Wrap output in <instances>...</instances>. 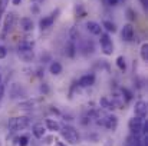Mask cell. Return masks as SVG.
Segmentation results:
<instances>
[{
  "instance_id": "cell-1",
  "label": "cell",
  "mask_w": 148,
  "mask_h": 146,
  "mask_svg": "<svg viewBox=\"0 0 148 146\" xmlns=\"http://www.w3.org/2000/svg\"><path fill=\"white\" fill-rule=\"evenodd\" d=\"M60 136L63 141H66L69 145H76L79 142V135H78V130L72 126H63L60 128Z\"/></svg>"
},
{
  "instance_id": "cell-2",
  "label": "cell",
  "mask_w": 148,
  "mask_h": 146,
  "mask_svg": "<svg viewBox=\"0 0 148 146\" xmlns=\"http://www.w3.org/2000/svg\"><path fill=\"white\" fill-rule=\"evenodd\" d=\"M29 125H30V119H29L27 116H17V117L10 119V122H9V129H10L12 132H19V130L26 129Z\"/></svg>"
},
{
  "instance_id": "cell-3",
  "label": "cell",
  "mask_w": 148,
  "mask_h": 146,
  "mask_svg": "<svg viewBox=\"0 0 148 146\" xmlns=\"http://www.w3.org/2000/svg\"><path fill=\"white\" fill-rule=\"evenodd\" d=\"M99 43H101V49H102V53L105 56H111L114 53V43H112V39L109 36V33H101L99 35Z\"/></svg>"
},
{
  "instance_id": "cell-4",
  "label": "cell",
  "mask_w": 148,
  "mask_h": 146,
  "mask_svg": "<svg viewBox=\"0 0 148 146\" xmlns=\"http://www.w3.org/2000/svg\"><path fill=\"white\" fill-rule=\"evenodd\" d=\"M144 119H140V117H137V116H134L132 119H130V122H128V129H130V132H131V135H134V136H140L141 133H143V129H144Z\"/></svg>"
},
{
  "instance_id": "cell-5",
  "label": "cell",
  "mask_w": 148,
  "mask_h": 146,
  "mask_svg": "<svg viewBox=\"0 0 148 146\" xmlns=\"http://www.w3.org/2000/svg\"><path fill=\"white\" fill-rule=\"evenodd\" d=\"M59 14H60V9H56V10H55V12H52L50 14L45 16L43 19H40V22H39V27H40L42 30L52 27V24L55 23V20H56V17H58Z\"/></svg>"
},
{
  "instance_id": "cell-6",
  "label": "cell",
  "mask_w": 148,
  "mask_h": 146,
  "mask_svg": "<svg viewBox=\"0 0 148 146\" xmlns=\"http://www.w3.org/2000/svg\"><path fill=\"white\" fill-rule=\"evenodd\" d=\"M14 23H16V13L9 12V14H6L3 19V36H6L13 29Z\"/></svg>"
},
{
  "instance_id": "cell-7",
  "label": "cell",
  "mask_w": 148,
  "mask_h": 146,
  "mask_svg": "<svg viewBox=\"0 0 148 146\" xmlns=\"http://www.w3.org/2000/svg\"><path fill=\"white\" fill-rule=\"evenodd\" d=\"M147 112H148V107H147V103L144 100H138L135 102V106H134V115L140 119H144L147 117Z\"/></svg>"
},
{
  "instance_id": "cell-8",
  "label": "cell",
  "mask_w": 148,
  "mask_h": 146,
  "mask_svg": "<svg viewBox=\"0 0 148 146\" xmlns=\"http://www.w3.org/2000/svg\"><path fill=\"white\" fill-rule=\"evenodd\" d=\"M134 33H135L134 26H132L131 23H127V24H124V27H122V30H121V37H122V40H125V42H131V40L134 39Z\"/></svg>"
},
{
  "instance_id": "cell-9",
  "label": "cell",
  "mask_w": 148,
  "mask_h": 146,
  "mask_svg": "<svg viewBox=\"0 0 148 146\" xmlns=\"http://www.w3.org/2000/svg\"><path fill=\"white\" fill-rule=\"evenodd\" d=\"M95 75L94 73H88V75H84L79 80H78V86L79 88H91L95 85Z\"/></svg>"
},
{
  "instance_id": "cell-10",
  "label": "cell",
  "mask_w": 148,
  "mask_h": 146,
  "mask_svg": "<svg viewBox=\"0 0 148 146\" xmlns=\"http://www.w3.org/2000/svg\"><path fill=\"white\" fill-rule=\"evenodd\" d=\"M32 133H33V136H35L36 139H43L45 135H46V128H45V125H43L42 122L35 123V125L32 126Z\"/></svg>"
},
{
  "instance_id": "cell-11",
  "label": "cell",
  "mask_w": 148,
  "mask_h": 146,
  "mask_svg": "<svg viewBox=\"0 0 148 146\" xmlns=\"http://www.w3.org/2000/svg\"><path fill=\"white\" fill-rule=\"evenodd\" d=\"M19 27H20V30L29 33V32H32L35 29V24H33V20L30 17H22L19 20Z\"/></svg>"
},
{
  "instance_id": "cell-12",
  "label": "cell",
  "mask_w": 148,
  "mask_h": 146,
  "mask_svg": "<svg viewBox=\"0 0 148 146\" xmlns=\"http://www.w3.org/2000/svg\"><path fill=\"white\" fill-rule=\"evenodd\" d=\"M10 96L13 99H17V97H25L26 96V90L19 85V83H13L10 86Z\"/></svg>"
},
{
  "instance_id": "cell-13",
  "label": "cell",
  "mask_w": 148,
  "mask_h": 146,
  "mask_svg": "<svg viewBox=\"0 0 148 146\" xmlns=\"http://www.w3.org/2000/svg\"><path fill=\"white\" fill-rule=\"evenodd\" d=\"M103 126H105L108 130H112V132H114V130L118 128V117H116L115 115H109V113H108Z\"/></svg>"
},
{
  "instance_id": "cell-14",
  "label": "cell",
  "mask_w": 148,
  "mask_h": 146,
  "mask_svg": "<svg viewBox=\"0 0 148 146\" xmlns=\"http://www.w3.org/2000/svg\"><path fill=\"white\" fill-rule=\"evenodd\" d=\"M86 29H88V32L91 33V35H94V36H99L101 33H102V26L97 23V22H88L86 23Z\"/></svg>"
},
{
  "instance_id": "cell-15",
  "label": "cell",
  "mask_w": 148,
  "mask_h": 146,
  "mask_svg": "<svg viewBox=\"0 0 148 146\" xmlns=\"http://www.w3.org/2000/svg\"><path fill=\"white\" fill-rule=\"evenodd\" d=\"M45 128H46V130H50V132H59L62 126L55 119H46L45 120Z\"/></svg>"
},
{
  "instance_id": "cell-16",
  "label": "cell",
  "mask_w": 148,
  "mask_h": 146,
  "mask_svg": "<svg viewBox=\"0 0 148 146\" xmlns=\"http://www.w3.org/2000/svg\"><path fill=\"white\" fill-rule=\"evenodd\" d=\"M99 105H101V107L105 109V110H114V109H115V105L112 103V100L106 96L99 99Z\"/></svg>"
},
{
  "instance_id": "cell-17",
  "label": "cell",
  "mask_w": 148,
  "mask_h": 146,
  "mask_svg": "<svg viewBox=\"0 0 148 146\" xmlns=\"http://www.w3.org/2000/svg\"><path fill=\"white\" fill-rule=\"evenodd\" d=\"M62 70H63V67H62V65L59 63V62H52L49 65V73L50 75H53V76H58V75H60L62 73Z\"/></svg>"
},
{
  "instance_id": "cell-18",
  "label": "cell",
  "mask_w": 148,
  "mask_h": 146,
  "mask_svg": "<svg viewBox=\"0 0 148 146\" xmlns=\"http://www.w3.org/2000/svg\"><path fill=\"white\" fill-rule=\"evenodd\" d=\"M101 26H102V29L106 30V33H115V32H116V26H115V23H112L111 20H103Z\"/></svg>"
},
{
  "instance_id": "cell-19",
  "label": "cell",
  "mask_w": 148,
  "mask_h": 146,
  "mask_svg": "<svg viewBox=\"0 0 148 146\" xmlns=\"http://www.w3.org/2000/svg\"><path fill=\"white\" fill-rule=\"evenodd\" d=\"M36 105H38V100H35V99H27V100H25V102H20V103H19V107H20V109H33Z\"/></svg>"
},
{
  "instance_id": "cell-20",
  "label": "cell",
  "mask_w": 148,
  "mask_h": 146,
  "mask_svg": "<svg viewBox=\"0 0 148 146\" xmlns=\"http://www.w3.org/2000/svg\"><path fill=\"white\" fill-rule=\"evenodd\" d=\"M33 46H35V43L32 42V40H22L20 43H19V52L20 50H33Z\"/></svg>"
},
{
  "instance_id": "cell-21",
  "label": "cell",
  "mask_w": 148,
  "mask_h": 146,
  "mask_svg": "<svg viewBox=\"0 0 148 146\" xmlns=\"http://www.w3.org/2000/svg\"><path fill=\"white\" fill-rule=\"evenodd\" d=\"M75 53H76L75 42H73V40H71V42L66 45V56H68V57H75Z\"/></svg>"
},
{
  "instance_id": "cell-22",
  "label": "cell",
  "mask_w": 148,
  "mask_h": 146,
  "mask_svg": "<svg viewBox=\"0 0 148 146\" xmlns=\"http://www.w3.org/2000/svg\"><path fill=\"white\" fill-rule=\"evenodd\" d=\"M140 56H141V59L144 62H148V43L147 42H144L141 45V48H140Z\"/></svg>"
},
{
  "instance_id": "cell-23",
  "label": "cell",
  "mask_w": 148,
  "mask_h": 146,
  "mask_svg": "<svg viewBox=\"0 0 148 146\" xmlns=\"http://www.w3.org/2000/svg\"><path fill=\"white\" fill-rule=\"evenodd\" d=\"M19 56L25 60V62H29L33 59V50H20L19 52Z\"/></svg>"
},
{
  "instance_id": "cell-24",
  "label": "cell",
  "mask_w": 148,
  "mask_h": 146,
  "mask_svg": "<svg viewBox=\"0 0 148 146\" xmlns=\"http://www.w3.org/2000/svg\"><path fill=\"white\" fill-rule=\"evenodd\" d=\"M115 63H116V67L119 70H125L127 69V63H125V57L124 56H118L116 60H115Z\"/></svg>"
},
{
  "instance_id": "cell-25",
  "label": "cell",
  "mask_w": 148,
  "mask_h": 146,
  "mask_svg": "<svg viewBox=\"0 0 148 146\" xmlns=\"http://www.w3.org/2000/svg\"><path fill=\"white\" fill-rule=\"evenodd\" d=\"M17 143H19V146H27L29 145V136H26V135L20 136L17 139Z\"/></svg>"
},
{
  "instance_id": "cell-26",
  "label": "cell",
  "mask_w": 148,
  "mask_h": 146,
  "mask_svg": "<svg viewBox=\"0 0 148 146\" xmlns=\"http://www.w3.org/2000/svg\"><path fill=\"white\" fill-rule=\"evenodd\" d=\"M9 1H10V0H0V14H3V13L7 10Z\"/></svg>"
},
{
  "instance_id": "cell-27",
  "label": "cell",
  "mask_w": 148,
  "mask_h": 146,
  "mask_svg": "<svg viewBox=\"0 0 148 146\" xmlns=\"http://www.w3.org/2000/svg\"><path fill=\"white\" fill-rule=\"evenodd\" d=\"M121 93H122V97H125L127 100H131V97H132V93L128 90V89H125V88H122L121 89Z\"/></svg>"
},
{
  "instance_id": "cell-28",
  "label": "cell",
  "mask_w": 148,
  "mask_h": 146,
  "mask_svg": "<svg viewBox=\"0 0 148 146\" xmlns=\"http://www.w3.org/2000/svg\"><path fill=\"white\" fill-rule=\"evenodd\" d=\"M127 14H128V19L130 20H135V17H137V14H135V12L132 9H128L127 10Z\"/></svg>"
},
{
  "instance_id": "cell-29",
  "label": "cell",
  "mask_w": 148,
  "mask_h": 146,
  "mask_svg": "<svg viewBox=\"0 0 148 146\" xmlns=\"http://www.w3.org/2000/svg\"><path fill=\"white\" fill-rule=\"evenodd\" d=\"M6 56H7V49L4 48V46H0V60L4 59Z\"/></svg>"
},
{
  "instance_id": "cell-30",
  "label": "cell",
  "mask_w": 148,
  "mask_h": 146,
  "mask_svg": "<svg viewBox=\"0 0 148 146\" xmlns=\"http://www.w3.org/2000/svg\"><path fill=\"white\" fill-rule=\"evenodd\" d=\"M106 6H116L119 3V0H102Z\"/></svg>"
},
{
  "instance_id": "cell-31",
  "label": "cell",
  "mask_w": 148,
  "mask_h": 146,
  "mask_svg": "<svg viewBox=\"0 0 148 146\" xmlns=\"http://www.w3.org/2000/svg\"><path fill=\"white\" fill-rule=\"evenodd\" d=\"M30 10H32L33 13H39V7H38V4H32V6H30Z\"/></svg>"
},
{
  "instance_id": "cell-32",
  "label": "cell",
  "mask_w": 148,
  "mask_h": 146,
  "mask_svg": "<svg viewBox=\"0 0 148 146\" xmlns=\"http://www.w3.org/2000/svg\"><path fill=\"white\" fill-rule=\"evenodd\" d=\"M55 146H68V145L63 143V142H60V141H55Z\"/></svg>"
},
{
  "instance_id": "cell-33",
  "label": "cell",
  "mask_w": 148,
  "mask_h": 146,
  "mask_svg": "<svg viewBox=\"0 0 148 146\" xmlns=\"http://www.w3.org/2000/svg\"><path fill=\"white\" fill-rule=\"evenodd\" d=\"M140 1H141V4H143V7H144V9H147L148 0H140Z\"/></svg>"
},
{
  "instance_id": "cell-34",
  "label": "cell",
  "mask_w": 148,
  "mask_h": 146,
  "mask_svg": "<svg viewBox=\"0 0 148 146\" xmlns=\"http://www.w3.org/2000/svg\"><path fill=\"white\" fill-rule=\"evenodd\" d=\"M12 3H13L14 6H19V4L22 3V0H12Z\"/></svg>"
},
{
  "instance_id": "cell-35",
  "label": "cell",
  "mask_w": 148,
  "mask_h": 146,
  "mask_svg": "<svg viewBox=\"0 0 148 146\" xmlns=\"http://www.w3.org/2000/svg\"><path fill=\"white\" fill-rule=\"evenodd\" d=\"M43 0H30V3H33V4H39V3H42Z\"/></svg>"
},
{
  "instance_id": "cell-36",
  "label": "cell",
  "mask_w": 148,
  "mask_h": 146,
  "mask_svg": "<svg viewBox=\"0 0 148 146\" xmlns=\"http://www.w3.org/2000/svg\"><path fill=\"white\" fill-rule=\"evenodd\" d=\"M0 24H1V14H0Z\"/></svg>"
},
{
  "instance_id": "cell-37",
  "label": "cell",
  "mask_w": 148,
  "mask_h": 146,
  "mask_svg": "<svg viewBox=\"0 0 148 146\" xmlns=\"http://www.w3.org/2000/svg\"><path fill=\"white\" fill-rule=\"evenodd\" d=\"M0 85H1V76H0Z\"/></svg>"
},
{
  "instance_id": "cell-38",
  "label": "cell",
  "mask_w": 148,
  "mask_h": 146,
  "mask_svg": "<svg viewBox=\"0 0 148 146\" xmlns=\"http://www.w3.org/2000/svg\"><path fill=\"white\" fill-rule=\"evenodd\" d=\"M128 146H130V145H128Z\"/></svg>"
}]
</instances>
